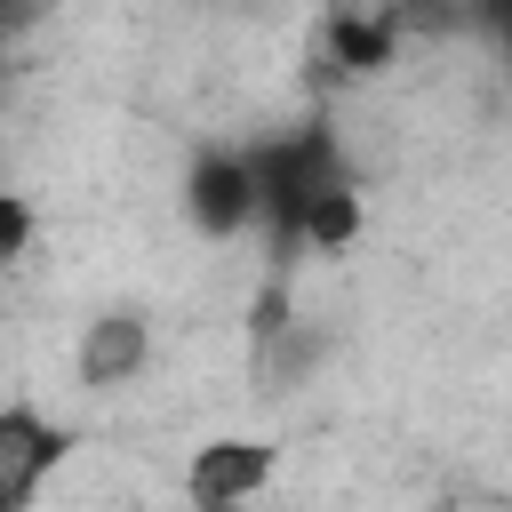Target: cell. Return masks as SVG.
Instances as JSON below:
<instances>
[{"instance_id":"cell-4","label":"cell","mask_w":512,"mask_h":512,"mask_svg":"<svg viewBox=\"0 0 512 512\" xmlns=\"http://www.w3.org/2000/svg\"><path fill=\"white\" fill-rule=\"evenodd\" d=\"M152 368V320L136 304H104L96 320H80L72 336V384L80 392H128Z\"/></svg>"},{"instance_id":"cell-2","label":"cell","mask_w":512,"mask_h":512,"mask_svg":"<svg viewBox=\"0 0 512 512\" xmlns=\"http://www.w3.org/2000/svg\"><path fill=\"white\" fill-rule=\"evenodd\" d=\"M72 424L40 400V392H8L0 400V512H32L56 480H64V464H72Z\"/></svg>"},{"instance_id":"cell-6","label":"cell","mask_w":512,"mask_h":512,"mask_svg":"<svg viewBox=\"0 0 512 512\" xmlns=\"http://www.w3.org/2000/svg\"><path fill=\"white\" fill-rule=\"evenodd\" d=\"M0 256H8V264H24V256H32V200H24V192H8V200H0Z\"/></svg>"},{"instance_id":"cell-5","label":"cell","mask_w":512,"mask_h":512,"mask_svg":"<svg viewBox=\"0 0 512 512\" xmlns=\"http://www.w3.org/2000/svg\"><path fill=\"white\" fill-rule=\"evenodd\" d=\"M264 480H272V448L264 440H208L184 464V496L192 504H248Z\"/></svg>"},{"instance_id":"cell-3","label":"cell","mask_w":512,"mask_h":512,"mask_svg":"<svg viewBox=\"0 0 512 512\" xmlns=\"http://www.w3.org/2000/svg\"><path fill=\"white\" fill-rule=\"evenodd\" d=\"M184 224L216 248L232 240H256V168H248V144H200L192 168H184Z\"/></svg>"},{"instance_id":"cell-1","label":"cell","mask_w":512,"mask_h":512,"mask_svg":"<svg viewBox=\"0 0 512 512\" xmlns=\"http://www.w3.org/2000/svg\"><path fill=\"white\" fill-rule=\"evenodd\" d=\"M248 168H256V248L272 272H288L304 256H336L360 240L368 184H360L352 144L328 120L248 136Z\"/></svg>"},{"instance_id":"cell-7","label":"cell","mask_w":512,"mask_h":512,"mask_svg":"<svg viewBox=\"0 0 512 512\" xmlns=\"http://www.w3.org/2000/svg\"><path fill=\"white\" fill-rule=\"evenodd\" d=\"M48 8H56V0H8V32H16V40H24V32H32V24H40V16H48Z\"/></svg>"}]
</instances>
